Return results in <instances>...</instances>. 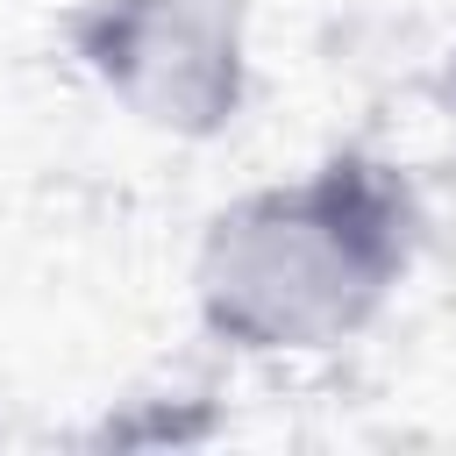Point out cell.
<instances>
[{
  "label": "cell",
  "mask_w": 456,
  "mask_h": 456,
  "mask_svg": "<svg viewBox=\"0 0 456 456\" xmlns=\"http://www.w3.org/2000/svg\"><path fill=\"white\" fill-rule=\"evenodd\" d=\"M428 242L420 178L378 142H335L299 178L207 214L192 306L228 356H328L356 342Z\"/></svg>",
  "instance_id": "obj_1"
},
{
  "label": "cell",
  "mask_w": 456,
  "mask_h": 456,
  "mask_svg": "<svg viewBox=\"0 0 456 456\" xmlns=\"http://www.w3.org/2000/svg\"><path fill=\"white\" fill-rule=\"evenodd\" d=\"M64 57L150 135L214 142L249 107V0H71Z\"/></svg>",
  "instance_id": "obj_2"
},
{
  "label": "cell",
  "mask_w": 456,
  "mask_h": 456,
  "mask_svg": "<svg viewBox=\"0 0 456 456\" xmlns=\"http://www.w3.org/2000/svg\"><path fill=\"white\" fill-rule=\"evenodd\" d=\"M221 428L214 392H135L93 420V449H192Z\"/></svg>",
  "instance_id": "obj_3"
}]
</instances>
